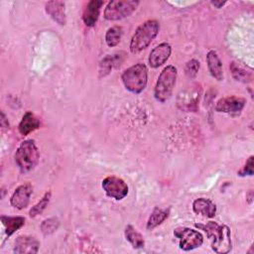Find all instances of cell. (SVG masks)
<instances>
[{
  "mask_svg": "<svg viewBox=\"0 0 254 254\" xmlns=\"http://www.w3.org/2000/svg\"><path fill=\"white\" fill-rule=\"evenodd\" d=\"M172 54V47L168 43H161L156 46L149 55V64L151 67L157 68L164 64Z\"/></svg>",
  "mask_w": 254,
  "mask_h": 254,
  "instance_id": "cell-11",
  "label": "cell"
},
{
  "mask_svg": "<svg viewBox=\"0 0 254 254\" xmlns=\"http://www.w3.org/2000/svg\"><path fill=\"white\" fill-rule=\"evenodd\" d=\"M206 64L209 70V73L216 80H222L223 78V70H222V63L217 55V53L213 50L209 51L206 55Z\"/></svg>",
  "mask_w": 254,
  "mask_h": 254,
  "instance_id": "cell-17",
  "label": "cell"
},
{
  "mask_svg": "<svg viewBox=\"0 0 254 254\" xmlns=\"http://www.w3.org/2000/svg\"><path fill=\"white\" fill-rule=\"evenodd\" d=\"M254 174V157L250 156L246 161L244 167L238 172V175L241 177L252 176Z\"/></svg>",
  "mask_w": 254,
  "mask_h": 254,
  "instance_id": "cell-28",
  "label": "cell"
},
{
  "mask_svg": "<svg viewBox=\"0 0 254 254\" xmlns=\"http://www.w3.org/2000/svg\"><path fill=\"white\" fill-rule=\"evenodd\" d=\"M174 235L179 240V247L184 251L193 250L203 243L201 233L189 227H177L174 229Z\"/></svg>",
  "mask_w": 254,
  "mask_h": 254,
  "instance_id": "cell-7",
  "label": "cell"
},
{
  "mask_svg": "<svg viewBox=\"0 0 254 254\" xmlns=\"http://www.w3.org/2000/svg\"><path fill=\"white\" fill-rule=\"evenodd\" d=\"M245 98L235 95H229L217 100V102L215 103V110L217 112L237 115L241 113L242 109L245 106Z\"/></svg>",
  "mask_w": 254,
  "mask_h": 254,
  "instance_id": "cell-10",
  "label": "cell"
},
{
  "mask_svg": "<svg viewBox=\"0 0 254 254\" xmlns=\"http://www.w3.org/2000/svg\"><path fill=\"white\" fill-rule=\"evenodd\" d=\"M15 163L22 173L32 171L38 164L40 153L34 140L23 141L17 148L14 155Z\"/></svg>",
  "mask_w": 254,
  "mask_h": 254,
  "instance_id": "cell-3",
  "label": "cell"
},
{
  "mask_svg": "<svg viewBox=\"0 0 254 254\" xmlns=\"http://www.w3.org/2000/svg\"><path fill=\"white\" fill-rule=\"evenodd\" d=\"M139 1L116 0L107 3L104 9V18L108 21H118L129 17L138 7Z\"/></svg>",
  "mask_w": 254,
  "mask_h": 254,
  "instance_id": "cell-6",
  "label": "cell"
},
{
  "mask_svg": "<svg viewBox=\"0 0 254 254\" xmlns=\"http://www.w3.org/2000/svg\"><path fill=\"white\" fill-rule=\"evenodd\" d=\"M169 213H170L169 208H160L156 206L148 218L147 225H146L147 229L153 230L154 228H156L158 225H160L163 221H165L168 218Z\"/></svg>",
  "mask_w": 254,
  "mask_h": 254,
  "instance_id": "cell-20",
  "label": "cell"
},
{
  "mask_svg": "<svg viewBox=\"0 0 254 254\" xmlns=\"http://www.w3.org/2000/svg\"><path fill=\"white\" fill-rule=\"evenodd\" d=\"M121 79L127 90L132 93L139 94L147 85L148 68L144 64H136L123 71Z\"/></svg>",
  "mask_w": 254,
  "mask_h": 254,
  "instance_id": "cell-4",
  "label": "cell"
},
{
  "mask_svg": "<svg viewBox=\"0 0 254 254\" xmlns=\"http://www.w3.org/2000/svg\"><path fill=\"white\" fill-rule=\"evenodd\" d=\"M198 69H199V62L192 59L187 63L185 67V72L188 77L193 78L197 74Z\"/></svg>",
  "mask_w": 254,
  "mask_h": 254,
  "instance_id": "cell-27",
  "label": "cell"
},
{
  "mask_svg": "<svg viewBox=\"0 0 254 254\" xmlns=\"http://www.w3.org/2000/svg\"><path fill=\"white\" fill-rule=\"evenodd\" d=\"M195 226L206 233L210 240L211 248L215 253L225 254L231 250L230 229L226 225L208 221L205 224H195Z\"/></svg>",
  "mask_w": 254,
  "mask_h": 254,
  "instance_id": "cell-1",
  "label": "cell"
},
{
  "mask_svg": "<svg viewBox=\"0 0 254 254\" xmlns=\"http://www.w3.org/2000/svg\"><path fill=\"white\" fill-rule=\"evenodd\" d=\"M39 127H40L39 119L34 115V113H32L31 111H28L23 115L19 123L18 130L21 135L26 136L32 133L33 131L37 130Z\"/></svg>",
  "mask_w": 254,
  "mask_h": 254,
  "instance_id": "cell-18",
  "label": "cell"
},
{
  "mask_svg": "<svg viewBox=\"0 0 254 254\" xmlns=\"http://www.w3.org/2000/svg\"><path fill=\"white\" fill-rule=\"evenodd\" d=\"M192 210L196 214L211 218L216 213V205L208 198L199 197L193 200Z\"/></svg>",
  "mask_w": 254,
  "mask_h": 254,
  "instance_id": "cell-16",
  "label": "cell"
},
{
  "mask_svg": "<svg viewBox=\"0 0 254 254\" xmlns=\"http://www.w3.org/2000/svg\"><path fill=\"white\" fill-rule=\"evenodd\" d=\"M117 61V58L115 57V55L113 56H107L105 59H103V61L100 64V73L101 76L106 75L107 73L110 72V70L112 69L114 63Z\"/></svg>",
  "mask_w": 254,
  "mask_h": 254,
  "instance_id": "cell-26",
  "label": "cell"
},
{
  "mask_svg": "<svg viewBox=\"0 0 254 254\" xmlns=\"http://www.w3.org/2000/svg\"><path fill=\"white\" fill-rule=\"evenodd\" d=\"M102 5L103 1L101 0H91L86 4L82 13V20L85 26L93 27L96 24Z\"/></svg>",
  "mask_w": 254,
  "mask_h": 254,
  "instance_id": "cell-14",
  "label": "cell"
},
{
  "mask_svg": "<svg viewBox=\"0 0 254 254\" xmlns=\"http://www.w3.org/2000/svg\"><path fill=\"white\" fill-rule=\"evenodd\" d=\"M51 195H52V192H51V191H47V192L43 195V197L40 199V201H39L38 203H36V204L30 209L29 215H30L31 217H35V216H37L38 214L42 213V212L46 209V207L48 206V204H49V202H50V199H51Z\"/></svg>",
  "mask_w": 254,
  "mask_h": 254,
  "instance_id": "cell-24",
  "label": "cell"
},
{
  "mask_svg": "<svg viewBox=\"0 0 254 254\" xmlns=\"http://www.w3.org/2000/svg\"><path fill=\"white\" fill-rule=\"evenodd\" d=\"M101 187L109 197L116 200L123 199L128 193L127 184L121 178L115 176L106 177L102 181Z\"/></svg>",
  "mask_w": 254,
  "mask_h": 254,
  "instance_id": "cell-9",
  "label": "cell"
},
{
  "mask_svg": "<svg viewBox=\"0 0 254 254\" xmlns=\"http://www.w3.org/2000/svg\"><path fill=\"white\" fill-rule=\"evenodd\" d=\"M60 226V220L57 217H50L41 223V230L44 235H50L54 233Z\"/></svg>",
  "mask_w": 254,
  "mask_h": 254,
  "instance_id": "cell-25",
  "label": "cell"
},
{
  "mask_svg": "<svg viewBox=\"0 0 254 254\" xmlns=\"http://www.w3.org/2000/svg\"><path fill=\"white\" fill-rule=\"evenodd\" d=\"M160 30V24L156 20H147L142 23L133 34L130 41V52L138 54L145 50L156 38Z\"/></svg>",
  "mask_w": 254,
  "mask_h": 254,
  "instance_id": "cell-2",
  "label": "cell"
},
{
  "mask_svg": "<svg viewBox=\"0 0 254 254\" xmlns=\"http://www.w3.org/2000/svg\"><path fill=\"white\" fill-rule=\"evenodd\" d=\"M125 238L129 241V243L132 245L135 249H140L145 246V240L143 235L132 225H127L124 230Z\"/></svg>",
  "mask_w": 254,
  "mask_h": 254,
  "instance_id": "cell-21",
  "label": "cell"
},
{
  "mask_svg": "<svg viewBox=\"0 0 254 254\" xmlns=\"http://www.w3.org/2000/svg\"><path fill=\"white\" fill-rule=\"evenodd\" d=\"M2 224L5 228V233L8 237H10L12 234H14L17 230H19L21 227L25 224V217L23 216H8V215H2L1 216Z\"/></svg>",
  "mask_w": 254,
  "mask_h": 254,
  "instance_id": "cell-19",
  "label": "cell"
},
{
  "mask_svg": "<svg viewBox=\"0 0 254 254\" xmlns=\"http://www.w3.org/2000/svg\"><path fill=\"white\" fill-rule=\"evenodd\" d=\"M40 242L32 236L20 235L14 243V252L18 254H34L39 251Z\"/></svg>",
  "mask_w": 254,
  "mask_h": 254,
  "instance_id": "cell-13",
  "label": "cell"
},
{
  "mask_svg": "<svg viewBox=\"0 0 254 254\" xmlns=\"http://www.w3.org/2000/svg\"><path fill=\"white\" fill-rule=\"evenodd\" d=\"M33 192V187L30 184H24L19 186L11 195L10 203L17 209H23L27 207L30 201L31 194Z\"/></svg>",
  "mask_w": 254,
  "mask_h": 254,
  "instance_id": "cell-12",
  "label": "cell"
},
{
  "mask_svg": "<svg viewBox=\"0 0 254 254\" xmlns=\"http://www.w3.org/2000/svg\"><path fill=\"white\" fill-rule=\"evenodd\" d=\"M201 94V87L198 83H192L182 90L177 98V105L180 109L190 112L196 111L199 98Z\"/></svg>",
  "mask_w": 254,
  "mask_h": 254,
  "instance_id": "cell-8",
  "label": "cell"
},
{
  "mask_svg": "<svg viewBox=\"0 0 254 254\" xmlns=\"http://www.w3.org/2000/svg\"><path fill=\"white\" fill-rule=\"evenodd\" d=\"M65 4L63 1H49L46 3L47 14L58 24H65Z\"/></svg>",
  "mask_w": 254,
  "mask_h": 254,
  "instance_id": "cell-15",
  "label": "cell"
},
{
  "mask_svg": "<svg viewBox=\"0 0 254 254\" xmlns=\"http://www.w3.org/2000/svg\"><path fill=\"white\" fill-rule=\"evenodd\" d=\"M123 34V30L119 26H113L109 28L105 34V42L108 47L112 48L117 46L120 41Z\"/></svg>",
  "mask_w": 254,
  "mask_h": 254,
  "instance_id": "cell-22",
  "label": "cell"
},
{
  "mask_svg": "<svg viewBox=\"0 0 254 254\" xmlns=\"http://www.w3.org/2000/svg\"><path fill=\"white\" fill-rule=\"evenodd\" d=\"M230 70L232 72L233 77L236 80L242 81V82H249L252 80V74L250 71H247L245 68L240 66L238 64L232 62L229 65Z\"/></svg>",
  "mask_w": 254,
  "mask_h": 254,
  "instance_id": "cell-23",
  "label": "cell"
},
{
  "mask_svg": "<svg viewBox=\"0 0 254 254\" xmlns=\"http://www.w3.org/2000/svg\"><path fill=\"white\" fill-rule=\"evenodd\" d=\"M177 75V67L172 64L167 65L161 71L154 88V96L158 101L164 103L171 98L176 84Z\"/></svg>",
  "mask_w": 254,
  "mask_h": 254,
  "instance_id": "cell-5",
  "label": "cell"
},
{
  "mask_svg": "<svg viewBox=\"0 0 254 254\" xmlns=\"http://www.w3.org/2000/svg\"><path fill=\"white\" fill-rule=\"evenodd\" d=\"M1 126H2L3 128H9L8 120L6 119L5 114H4V112H3V111L1 112Z\"/></svg>",
  "mask_w": 254,
  "mask_h": 254,
  "instance_id": "cell-29",
  "label": "cell"
},
{
  "mask_svg": "<svg viewBox=\"0 0 254 254\" xmlns=\"http://www.w3.org/2000/svg\"><path fill=\"white\" fill-rule=\"evenodd\" d=\"M211 4H212L214 7H216V8H222V6H224V5L226 4V2H222V1H219V2H217V1H212Z\"/></svg>",
  "mask_w": 254,
  "mask_h": 254,
  "instance_id": "cell-30",
  "label": "cell"
}]
</instances>
